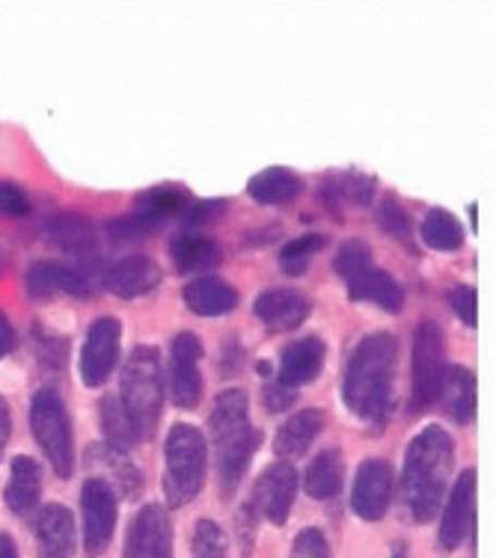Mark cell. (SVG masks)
Instances as JSON below:
<instances>
[{
  "label": "cell",
  "mask_w": 496,
  "mask_h": 558,
  "mask_svg": "<svg viewBox=\"0 0 496 558\" xmlns=\"http://www.w3.org/2000/svg\"><path fill=\"white\" fill-rule=\"evenodd\" d=\"M399 363V342L389 333H372L356 344L342 377L346 408L368 425H387L392 413V380Z\"/></svg>",
  "instance_id": "6da1fadb"
},
{
  "label": "cell",
  "mask_w": 496,
  "mask_h": 558,
  "mask_svg": "<svg viewBox=\"0 0 496 558\" xmlns=\"http://www.w3.org/2000/svg\"><path fill=\"white\" fill-rule=\"evenodd\" d=\"M452 463L455 442L440 425H428L410 440L401 473V502L413 523H432L440 511Z\"/></svg>",
  "instance_id": "7a4b0ae2"
},
{
  "label": "cell",
  "mask_w": 496,
  "mask_h": 558,
  "mask_svg": "<svg viewBox=\"0 0 496 558\" xmlns=\"http://www.w3.org/2000/svg\"><path fill=\"white\" fill-rule=\"evenodd\" d=\"M211 442L217 454V484L223 499L235 494L247 475L253 454L259 451L262 434L250 425V398L244 389H223L211 408Z\"/></svg>",
  "instance_id": "3957f363"
},
{
  "label": "cell",
  "mask_w": 496,
  "mask_h": 558,
  "mask_svg": "<svg viewBox=\"0 0 496 558\" xmlns=\"http://www.w3.org/2000/svg\"><path fill=\"white\" fill-rule=\"evenodd\" d=\"M164 494L173 508L194 502L205 484V461H208V446H205L203 430L179 422L167 434L164 446Z\"/></svg>",
  "instance_id": "277c9868"
},
{
  "label": "cell",
  "mask_w": 496,
  "mask_h": 558,
  "mask_svg": "<svg viewBox=\"0 0 496 558\" xmlns=\"http://www.w3.org/2000/svg\"><path fill=\"white\" fill-rule=\"evenodd\" d=\"M336 274L346 282L348 294L354 301H366L380 306L389 315H399L404 310V291L387 270L375 265L372 250L363 241H346L334 262Z\"/></svg>",
  "instance_id": "5b68a950"
},
{
  "label": "cell",
  "mask_w": 496,
  "mask_h": 558,
  "mask_svg": "<svg viewBox=\"0 0 496 558\" xmlns=\"http://www.w3.org/2000/svg\"><path fill=\"white\" fill-rule=\"evenodd\" d=\"M119 401L125 404L131 418L143 430V440L149 437L164 404L161 384V354L152 344H137L131 356L122 365V396Z\"/></svg>",
  "instance_id": "8992f818"
},
{
  "label": "cell",
  "mask_w": 496,
  "mask_h": 558,
  "mask_svg": "<svg viewBox=\"0 0 496 558\" xmlns=\"http://www.w3.org/2000/svg\"><path fill=\"white\" fill-rule=\"evenodd\" d=\"M31 430L33 440L39 442L48 463L55 466L60 478L75 473V437L63 398L55 389H39L31 401Z\"/></svg>",
  "instance_id": "52a82bcc"
},
{
  "label": "cell",
  "mask_w": 496,
  "mask_h": 558,
  "mask_svg": "<svg viewBox=\"0 0 496 558\" xmlns=\"http://www.w3.org/2000/svg\"><path fill=\"white\" fill-rule=\"evenodd\" d=\"M446 380V336L437 322H422L413 333V377H410V413L416 416L440 398Z\"/></svg>",
  "instance_id": "ba28073f"
},
{
  "label": "cell",
  "mask_w": 496,
  "mask_h": 558,
  "mask_svg": "<svg viewBox=\"0 0 496 558\" xmlns=\"http://www.w3.org/2000/svg\"><path fill=\"white\" fill-rule=\"evenodd\" d=\"M294 496H298V473L289 463H274L253 484V494L244 502V511L256 520H268L274 526H282L292 514Z\"/></svg>",
  "instance_id": "9c48e42d"
},
{
  "label": "cell",
  "mask_w": 496,
  "mask_h": 558,
  "mask_svg": "<svg viewBox=\"0 0 496 558\" xmlns=\"http://www.w3.org/2000/svg\"><path fill=\"white\" fill-rule=\"evenodd\" d=\"M81 517H84V553L98 558L110 547L117 529V494L98 475L87 478L81 487Z\"/></svg>",
  "instance_id": "30bf717a"
},
{
  "label": "cell",
  "mask_w": 496,
  "mask_h": 558,
  "mask_svg": "<svg viewBox=\"0 0 496 558\" xmlns=\"http://www.w3.org/2000/svg\"><path fill=\"white\" fill-rule=\"evenodd\" d=\"M119 344H122V324L119 318H96L89 324L87 342L81 351V380L84 387H101L113 372L119 360Z\"/></svg>",
  "instance_id": "8fae6325"
},
{
  "label": "cell",
  "mask_w": 496,
  "mask_h": 558,
  "mask_svg": "<svg viewBox=\"0 0 496 558\" xmlns=\"http://www.w3.org/2000/svg\"><path fill=\"white\" fill-rule=\"evenodd\" d=\"M392 502V466L380 458H366L356 470L351 487V508L360 520L378 523L384 520Z\"/></svg>",
  "instance_id": "7c38bea8"
},
{
  "label": "cell",
  "mask_w": 496,
  "mask_h": 558,
  "mask_svg": "<svg viewBox=\"0 0 496 558\" xmlns=\"http://www.w3.org/2000/svg\"><path fill=\"white\" fill-rule=\"evenodd\" d=\"M122 558H173V526L161 505H146L134 517Z\"/></svg>",
  "instance_id": "4fadbf2b"
},
{
  "label": "cell",
  "mask_w": 496,
  "mask_h": 558,
  "mask_svg": "<svg viewBox=\"0 0 496 558\" xmlns=\"http://www.w3.org/2000/svg\"><path fill=\"white\" fill-rule=\"evenodd\" d=\"M203 342L194 333H179L170 354V389L173 401L182 410H194L203 398V375H199Z\"/></svg>",
  "instance_id": "5bb4252c"
},
{
  "label": "cell",
  "mask_w": 496,
  "mask_h": 558,
  "mask_svg": "<svg viewBox=\"0 0 496 558\" xmlns=\"http://www.w3.org/2000/svg\"><path fill=\"white\" fill-rule=\"evenodd\" d=\"M475 514V470L461 473L458 484L449 490L446 508L440 517V532H437V547L440 553H455L461 547L473 529Z\"/></svg>",
  "instance_id": "9a60e30c"
},
{
  "label": "cell",
  "mask_w": 496,
  "mask_h": 558,
  "mask_svg": "<svg viewBox=\"0 0 496 558\" xmlns=\"http://www.w3.org/2000/svg\"><path fill=\"white\" fill-rule=\"evenodd\" d=\"M164 282V270L155 258L125 256L105 270V289L122 301L146 298Z\"/></svg>",
  "instance_id": "2e32d148"
},
{
  "label": "cell",
  "mask_w": 496,
  "mask_h": 558,
  "mask_svg": "<svg viewBox=\"0 0 496 558\" xmlns=\"http://www.w3.org/2000/svg\"><path fill=\"white\" fill-rule=\"evenodd\" d=\"M310 310L313 303L306 294L294 289H268L262 291L256 303H253V312L270 333H286V330H294L301 327L306 318H310Z\"/></svg>",
  "instance_id": "e0dca14e"
},
{
  "label": "cell",
  "mask_w": 496,
  "mask_h": 558,
  "mask_svg": "<svg viewBox=\"0 0 496 558\" xmlns=\"http://www.w3.org/2000/svg\"><path fill=\"white\" fill-rule=\"evenodd\" d=\"M24 286H27V294L33 301H48L55 294H89V277L84 270L69 268V265H60V262H33L27 268V277H24Z\"/></svg>",
  "instance_id": "ac0fdd59"
},
{
  "label": "cell",
  "mask_w": 496,
  "mask_h": 558,
  "mask_svg": "<svg viewBox=\"0 0 496 558\" xmlns=\"http://www.w3.org/2000/svg\"><path fill=\"white\" fill-rule=\"evenodd\" d=\"M87 461L105 473L101 482L110 484V490L125 499H137L143 494V475L129 458V451L113 449L110 442H96L87 451Z\"/></svg>",
  "instance_id": "d6986e66"
},
{
  "label": "cell",
  "mask_w": 496,
  "mask_h": 558,
  "mask_svg": "<svg viewBox=\"0 0 496 558\" xmlns=\"http://www.w3.org/2000/svg\"><path fill=\"white\" fill-rule=\"evenodd\" d=\"M36 544L43 558L75 556V520L63 505H48L36 520Z\"/></svg>",
  "instance_id": "ffe728a7"
},
{
  "label": "cell",
  "mask_w": 496,
  "mask_h": 558,
  "mask_svg": "<svg viewBox=\"0 0 496 558\" xmlns=\"http://www.w3.org/2000/svg\"><path fill=\"white\" fill-rule=\"evenodd\" d=\"M324 365V342L315 336H306L301 342H292L280 356V380L286 389H298L313 384Z\"/></svg>",
  "instance_id": "44dd1931"
},
{
  "label": "cell",
  "mask_w": 496,
  "mask_h": 558,
  "mask_svg": "<svg viewBox=\"0 0 496 558\" xmlns=\"http://www.w3.org/2000/svg\"><path fill=\"white\" fill-rule=\"evenodd\" d=\"M182 301L194 315L217 318L238 306V289L220 277H196L182 289Z\"/></svg>",
  "instance_id": "7402d4cb"
},
{
  "label": "cell",
  "mask_w": 496,
  "mask_h": 558,
  "mask_svg": "<svg viewBox=\"0 0 496 558\" xmlns=\"http://www.w3.org/2000/svg\"><path fill=\"white\" fill-rule=\"evenodd\" d=\"M45 235L55 247L77 258H96V229L81 215H55L45 220Z\"/></svg>",
  "instance_id": "603a6c76"
},
{
  "label": "cell",
  "mask_w": 496,
  "mask_h": 558,
  "mask_svg": "<svg viewBox=\"0 0 496 558\" xmlns=\"http://www.w3.org/2000/svg\"><path fill=\"white\" fill-rule=\"evenodd\" d=\"M39 494H43V475H39V463L27 458V454H19L12 461L10 470V484L3 490V499H7V508L12 514H33L36 505H39Z\"/></svg>",
  "instance_id": "cb8c5ba5"
},
{
  "label": "cell",
  "mask_w": 496,
  "mask_h": 558,
  "mask_svg": "<svg viewBox=\"0 0 496 558\" xmlns=\"http://www.w3.org/2000/svg\"><path fill=\"white\" fill-rule=\"evenodd\" d=\"M342 484H346V463H342L339 449H324L322 454H315L313 463L303 473V490L318 502L336 499L342 494Z\"/></svg>",
  "instance_id": "d4e9b609"
},
{
  "label": "cell",
  "mask_w": 496,
  "mask_h": 558,
  "mask_svg": "<svg viewBox=\"0 0 496 558\" xmlns=\"http://www.w3.org/2000/svg\"><path fill=\"white\" fill-rule=\"evenodd\" d=\"M324 430V413L322 410H301L294 413L274 437V451L280 458H301L303 451L310 449L315 442V437Z\"/></svg>",
  "instance_id": "484cf974"
},
{
  "label": "cell",
  "mask_w": 496,
  "mask_h": 558,
  "mask_svg": "<svg viewBox=\"0 0 496 558\" xmlns=\"http://www.w3.org/2000/svg\"><path fill=\"white\" fill-rule=\"evenodd\" d=\"M247 194L262 205H289L303 194V182L286 167H268L250 179Z\"/></svg>",
  "instance_id": "4316f807"
},
{
  "label": "cell",
  "mask_w": 496,
  "mask_h": 558,
  "mask_svg": "<svg viewBox=\"0 0 496 558\" xmlns=\"http://www.w3.org/2000/svg\"><path fill=\"white\" fill-rule=\"evenodd\" d=\"M170 256L179 274H205L220 262V247L199 232H179L170 241Z\"/></svg>",
  "instance_id": "83f0119b"
},
{
  "label": "cell",
  "mask_w": 496,
  "mask_h": 558,
  "mask_svg": "<svg viewBox=\"0 0 496 558\" xmlns=\"http://www.w3.org/2000/svg\"><path fill=\"white\" fill-rule=\"evenodd\" d=\"M187 205H191V196L184 194L182 187H152V191L137 196L131 215L155 232L158 223H164V220H170V217L176 215H184Z\"/></svg>",
  "instance_id": "f1b7e54d"
},
{
  "label": "cell",
  "mask_w": 496,
  "mask_h": 558,
  "mask_svg": "<svg viewBox=\"0 0 496 558\" xmlns=\"http://www.w3.org/2000/svg\"><path fill=\"white\" fill-rule=\"evenodd\" d=\"M98 422H101V430H105V440L113 449L129 451L143 442V430L137 428V422L131 418V413L119 401V396L101 398V404H98Z\"/></svg>",
  "instance_id": "f546056e"
},
{
  "label": "cell",
  "mask_w": 496,
  "mask_h": 558,
  "mask_svg": "<svg viewBox=\"0 0 496 558\" xmlns=\"http://www.w3.org/2000/svg\"><path fill=\"white\" fill-rule=\"evenodd\" d=\"M443 408L455 422H473L475 416V375L470 368H449L443 380Z\"/></svg>",
  "instance_id": "4dcf8cb0"
},
{
  "label": "cell",
  "mask_w": 496,
  "mask_h": 558,
  "mask_svg": "<svg viewBox=\"0 0 496 558\" xmlns=\"http://www.w3.org/2000/svg\"><path fill=\"white\" fill-rule=\"evenodd\" d=\"M422 241L432 250H440V253H452V250H461L464 244V226L458 223V217L443 211V208H432L425 220H422Z\"/></svg>",
  "instance_id": "1f68e13d"
},
{
  "label": "cell",
  "mask_w": 496,
  "mask_h": 558,
  "mask_svg": "<svg viewBox=\"0 0 496 558\" xmlns=\"http://www.w3.org/2000/svg\"><path fill=\"white\" fill-rule=\"evenodd\" d=\"M324 244H327V238L318 235V232H306V235L289 241V244L280 250L282 270H286V274H292V277L303 274L306 265H310V258H313Z\"/></svg>",
  "instance_id": "d6a6232c"
},
{
  "label": "cell",
  "mask_w": 496,
  "mask_h": 558,
  "mask_svg": "<svg viewBox=\"0 0 496 558\" xmlns=\"http://www.w3.org/2000/svg\"><path fill=\"white\" fill-rule=\"evenodd\" d=\"M227 532L215 520H199L194 529V558H227Z\"/></svg>",
  "instance_id": "836d02e7"
},
{
  "label": "cell",
  "mask_w": 496,
  "mask_h": 558,
  "mask_svg": "<svg viewBox=\"0 0 496 558\" xmlns=\"http://www.w3.org/2000/svg\"><path fill=\"white\" fill-rule=\"evenodd\" d=\"M378 223L387 235L399 238V241H410V217L404 211V205L396 199V196H387L384 203L378 205Z\"/></svg>",
  "instance_id": "e575fe53"
},
{
  "label": "cell",
  "mask_w": 496,
  "mask_h": 558,
  "mask_svg": "<svg viewBox=\"0 0 496 558\" xmlns=\"http://www.w3.org/2000/svg\"><path fill=\"white\" fill-rule=\"evenodd\" d=\"M292 558H330V544L322 529H303L292 544Z\"/></svg>",
  "instance_id": "d590c367"
},
{
  "label": "cell",
  "mask_w": 496,
  "mask_h": 558,
  "mask_svg": "<svg viewBox=\"0 0 496 558\" xmlns=\"http://www.w3.org/2000/svg\"><path fill=\"white\" fill-rule=\"evenodd\" d=\"M0 215L3 217H24L31 215V199L19 184L0 182Z\"/></svg>",
  "instance_id": "8d00e7d4"
},
{
  "label": "cell",
  "mask_w": 496,
  "mask_h": 558,
  "mask_svg": "<svg viewBox=\"0 0 496 558\" xmlns=\"http://www.w3.org/2000/svg\"><path fill=\"white\" fill-rule=\"evenodd\" d=\"M449 303H452L455 315H458L467 327H475V322H479V303H475L473 286H458V289H452Z\"/></svg>",
  "instance_id": "74e56055"
},
{
  "label": "cell",
  "mask_w": 496,
  "mask_h": 558,
  "mask_svg": "<svg viewBox=\"0 0 496 558\" xmlns=\"http://www.w3.org/2000/svg\"><path fill=\"white\" fill-rule=\"evenodd\" d=\"M223 211H227V203H223V199H208V203H191L182 217L187 226H199L208 223V220H215V217H220Z\"/></svg>",
  "instance_id": "f35d334b"
},
{
  "label": "cell",
  "mask_w": 496,
  "mask_h": 558,
  "mask_svg": "<svg viewBox=\"0 0 496 558\" xmlns=\"http://www.w3.org/2000/svg\"><path fill=\"white\" fill-rule=\"evenodd\" d=\"M292 389H286L282 384H277V387H265V408H268L270 413H282V410L292 408Z\"/></svg>",
  "instance_id": "ab89813d"
},
{
  "label": "cell",
  "mask_w": 496,
  "mask_h": 558,
  "mask_svg": "<svg viewBox=\"0 0 496 558\" xmlns=\"http://www.w3.org/2000/svg\"><path fill=\"white\" fill-rule=\"evenodd\" d=\"M12 348H15V330H12L10 318L0 312V360L12 354Z\"/></svg>",
  "instance_id": "60d3db41"
},
{
  "label": "cell",
  "mask_w": 496,
  "mask_h": 558,
  "mask_svg": "<svg viewBox=\"0 0 496 558\" xmlns=\"http://www.w3.org/2000/svg\"><path fill=\"white\" fill-rule=\"evenodd\" d=\"M10 434H12L10 404H7V401H3V396H0V454H3L7 442H10Z\"/></svg>",
  "instance_id": "b9f144b4"
},
{
  "label": "cell",
  "mask_w": 496,
  "mask_h": 558,
  "mask_svg": "<svg viewBox=\"0 0 496 558\" xmlns=\"http://www.w3.org/2000/svg\"><path fill=\"white\" fill-rule=\"evenodd\" d=\"M0 558H19V547L7 532H0Z\"/></svg>",
  "instance_id": "7bdbcfd3"
},
{
  "label": "cell",
  "mask_w": 496,
  "mask_h": 558,
  "mask_svg": "<svg viewBox=\"0 0 496 558\" xmlns=\"http://www.w3.org/2000/svg\"><path fill=\"white\" fill-rule=\"evenodd\" d=\"M392 558H408V553H404V549H399V553H396V556Z\"/></svg>",
  "instance_id": "ee69618b"
},
{
  "label": "cell",
  "mask_w": 496,
  "mask_h": 558,
  "mask_svg": "<svg viewBox=\"0 0 496 558\" xmlns=\"http://www.w3.org/2000/svg\"><path fill=\"white\" fill-rule=\"evenodd\" d=\"M0 274H3V253H0Z\"/></svg>",
  "instance_id": "f6af8a7d"
}]
</instances>
